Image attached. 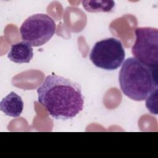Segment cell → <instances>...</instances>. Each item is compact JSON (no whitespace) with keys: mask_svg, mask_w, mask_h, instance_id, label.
<instances>
[{"mask_svg":"<svg viewBox=\"0 0 158 158\" xmlns=\"http://www.w3.org/2000/svg\"><path fill=\"white\" fill-rule=\"evenodd\" d=\"M37 93L38 102L55 119H72L83 109L80 85L64 77L48 75Z\"/></svg>","mask_w":158,"mask_h":158,"instance_id":"6da1fadb","label":"cell"},{"mask_svg":"<svg viewBox=\"0 0 158 158\" xmlns=\"http://www.w3.org/2000/svg\"><path fill=\"white\" fill-rule=\"evenodd\" d=\"M118 80L125 96L132 100L142 101L157 88V68H149L131 57L122 64Z\"/></svg>","mask_w":158,"mask_h":158,"instance_id":"7a4b0ae2","label":"cell"},{"mask_svg":"<svg viewBox=\"0 0 158 158\" xmlns=\"http://www.w3.org/2000/svg\"><path fill=\"white\" fill-rule=\"evenodd\" d=\"M56 25L54 20L45 14H36L28 17L22 24L19 31L23 41L31 46L46 44L53 36Z\"/></svg>","mask_w":158,"mask_h":158,"instance_id":"3957f363","label":"cell"},{"mask_svg":"<svg viewBox=\"0 0 158 158\" xmlns=\"http://www.w3.org/2000/svg\"><path fill=\"white\" fill-rule=\"evenodd\" d=\"M125 49L121 41L111 37L96 42L89 54V59L97 67L106 70L117 69L123 64Z\"/></svg>","mask_w":158,"mask_h":158,"instance_id":"277c9868","label":"cell"},{"mask_svg":"<svg viewBox=\"0 0 158 158\" xmlns=\"http://www.w3.org/2000/svg\"><path fill=\"white\" fill-rule=\"evenodd\" d=\"M131 52L137 60L151 69L158 67V30L153 27H138Z\"/></svg>","mask_w":158,"mask_h":158,"instance_id":"5b68a950","label":"cell"},{"mask_svg":"<svg viewBox=\"0 0 158 158\" xmlns=\"http://www.w3.org/2000/svg\"><path fill=\"white\" fill-rule=\"evenodd\" d=\"M23 106L22 98L16 93L12 91L1 100L0 109L6 115L17 117L22 114Z\"/></svg>","mask_w":158,"mask_h":158,"instance_id":"8992f818","label":"cell"},{"mask_svg":"<svg viewBox=\"0 0 158 158\" xmlns=\"http://www.w3.org/2000/svg\"><path fill=\"white\" fill-rule=\"evenodd\" d=\"M33 56L32 46L25 41H20L11 45L7 57L10 60L17 63H29Z\"/></svg>","mask_w":158,"mask_h":158,"instance_id":"52a82bcc","label":"cell"},{"mask_svg":"<svg viewBox=\"0 0 158 158\" xmlns=\"http://www.w3.org/2000/svg\"><path fill=\"white\" fill-rule=\"evenodd\" d=\"M81 3L83 8L89 12H109L115 7L113 1H83Z\"/></svg>","mask_w":158,"mask_h":158,"instance_id":"ba28073f","label":"cell"},{"mask_svg":"<svg viewBox=\"0 0 158 158\" xmlns=\"http://www.w3.org/2000/svg\"><path fill=\"white\" fill-rule=\"evenodd\" d=\"M146 106L151 114H157V88L153 89L146 98Z\"/></svg>","mask_w":158,"mask_h":158,"instance_id":"9c48e42d","label":"cell"}]
</instances>
